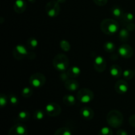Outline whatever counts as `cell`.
Listing matches in <instances>:
<instances>
[{
	"mask_svg": "<svg viewBox=\"0 0 135 135\" xmlns=\"http://www.w3.org/2000/svg\"><path fill=\"white\" fill-rule=\"evenodd\" d=\"M100 29L106 35L112 36L119 30V25L116 20L112 18H105L100 23Z\"/></svg>",
	"mask_w": 135,
	"mask_h": 135,
	"instance_id": "1",
	"label": "cell"
},
{
	"mask_svg": "<svg viewBox=\"0 0 135 135\" xmlns=\"http://www.w3.org/2000/svg\"><path fill=\"white\" fill-rule=\"evenodd\" d=\"M108 124L113 128H119L123 123V115L120 111L117 109L111 110L106 117Z\"/></svg>",
	"mask_w": 135,
	"mask_h": 135,
	"instance_id": "2",
	"label": "cell"
},
{
	"mask_svg": "<svg viewBox=\"0 0 135 135\" xmlns=\"http://www.w3.org/2000/svg\"><path fill=\"white\" fill-rule=\"evenodd\" d=\"M54 67L59 73L66 71L69 68V60L66 55L63 54H58L53 59Z\"/></svg>",
	"mask_w": 135,
	"mask_h": 135,
	"instance_id": "3",
	"label": "cell"
},
{
	"mask_svg": "<svg viewBox=\"0 0 135 135\" xmlns=\"http://www.w3.org/2000/svg\"><path fill=\"white\" fill-rule=\"evenodd\" d=\"M94 98V92L88 88H81L76 94V98L81 104H88L93 100Z\"/></svg>",
	"mask_w": 135,
	"mask_h": 135,
	"instance_id": "4",
	"label": "cell"
},
{
	"mask_svg": "<svg viewBox=\"0 0 135 135\" xmlns=\"http://www.w3.org/2000/svg\"><path fill=\"white\" fill-rule=\"evenodd\" d=\"M46 76L41 73H35L30 76L29 83L33 88H40L45 84Z\"/></svg>",
	"mask_w": 135,
	"mask_h": 135,
	"instance_id": "5",
	"label": "cell"
},
{
	"mask_svg": "<svg viewBox=\"0 0 135 135\" xmlns=\"http://www.w3.org/2000/svg\"><path fill=\"white\" fill-rule=\"evenodd\" d=\"M61 7L59 5V3L57 1H50L46 5V12L47 16L51 18L57 17L60 13Z\"/></svg>",
	"mask_w": 135,
	"mask_h": 135,
	"instance_id": "6",
	"label": "cell"
},
{
	"mask_svg": "<svg viewBox=\"0 0 135 135\" xmlns=\"http://www.w3.org/2000/svg\"><path fill=\"white\" fill-rule=\"evenodd\" d=\"M29 52L27 48L22 44H18L14 47L13 51V55L15 59L17 60H21L24 58L27 57Z\"/></svg>",
	"mask_w": 135,
	"mask_h": 135,
	"instance_id": "7",
	"label": "cell"
},
{
	"mask_svg": "<svg viewBox=\"0 0 135 135\" xmlns=\"http://www.w3.org/2000/svg\"><path fill=\"white\" fill-rule=\"evenodd\" d=\"M46 114L50 117H57L59 115L61 112V108L58 104L55 102L49 103L45 108Z\"/></svg>",
	"mask_w": 135,
	"mask_h": 135,
	"instance_id": "8",
	"label": "cell"
},
{
	"mask_svg": "<svg viewBox=\"0 0 135 135\" xmlns=\"http://www.w3.org/2000/svg\"><path fill=\"white\" fill-rule=\"evenodd\" d=\"M8 135H28L27 128L23 124L18 123L9 129Z\"/></svg>",
	"mask_w": 135,
	"mask_h": 135,
	"instance_id": "9",
	"label": "cell"
},
{
	"mask_svg": "<svg viewBox=\"0 0 135 135\" xmlns=\"http://www.w3.org/2000/svg\"><path fill=\"white\" fill-rule=\"evenodd\" d=\"M119 55L123 58L125 59H129L133 56L134 54L133 49L130 45L129 44H123L119 47L118 49Z\"/></svg>",
	"mask_w": 135,
	"mask_h": 135,
	"instance_id": "10",
	"label": "cell"
},
{
	"mask_svg": "<svg viewBox=\"0 0 135 135\" xmlns=\"http://www.w3.org/2000/svg\"><path fill=\"white\" fill-rule=\"evenodd\" d=\"M106 61L102 55H98L94 60V69L98 73H102L106 69Z\"/></svg>",
	"mask_w": 135,
	"mask_h": 135,
	"instance_id": "11",
	"label": "cell"
},
{
	"mask_svg": "<svg viewBox=\"0 0 135 135\" xmlns=\"http://www.w3.org/2000/svg\"><path fill=\"white\" fill-rule=\"evenodd\" d=\"M115 90L119 94H125L129 90V84L125 79L119 80L115 84Z\"/></svg>",
	"mask_w": 135,
	"mask_h": 135,
	"instance_id": "12",
	"label": "cell"
},
{
	"mask_svg": "<svg viewBox=\"0 0 135 135\" xmlns=\"http://www.w3.org/2000/svg\"><path fill=\"white\" fill-rule=\"evenodd\" d=\"M65 88L67 90L70 91V92H75V91L77 90L79 88L80 84L77 80H75L73 79H69L65 82L64 83Z\"/></svg>",
	"mask_w": 135,
	"mask_h": 135,
	"instance_id": "13",
	"label": "cell"
},
{
	"mask_svg": "<svg viewBox=\"0 0 135 135\" xmlns=\"http://www.w3.org/2000/svg\"><path fill=\"white\" fill-rule=\"evenodd\" d=\"M80 116L84 119L90 121V120H92L94 118V112L93 109L92 108H89V107H84V108L80 109Z\"/></svg>",
	"mask_w": 135,
	"mask_h": 135,
	"instance_id": "14",
	"label": "cell"
},
{
	"mask_svg": "<svg viewBox=\"0 0 135 135\" xmlns=\"http://www.w3.org/2000/svg\"><path fill=\"white\" fill-rule=\"evenodd\" d=\"M14 11L18 14L24 13L26 9V3L25 0H16L13 6Z\"/></svg>",
	"mask_w": 135,
	"mask_h": 135,
	"instance_id": "15",
	"label": "cell"
},
{
	"mask_svg": "<svg viewBox=\"0 0 135 135\" xmlns=\"http://www.w3.org/2000/svg\"><path fill=\"white\" fill-rule=\"evenodd\" d=\"M122 68L118 65H113L109 69V73L111 76L115 79H118L121 77L123 75Z\"/></svg>",
	"mask_w": 135,
	"mask_h": 135,
	"instance_id": "16",
	"label": "cell"
},
{
	"mask_svg": "<svg viewBox=\"0 0 135 135\" xmlns=\"http://www.w3.org/2000/svg\"><path fill=\"white\" fill-rule=\"evenodd\" d=\"M111 13H112V15L115 17V18H117V19H121L123 17V15L124 14V12L123 9L120 7L119 6L117 5H115L111 9Z\"/></svg>",
	"mask_w": 135,
	"mask_h": 135,
	"instance_id": "17",
	"label": "cell"
},
{
	"mask_svg": "<svg viewBox=\"0 0 135 135\" xmlns=\"http://www.w3.org/2000/svg\"><path fill=\"white\" fill-rule=\"evenodd\" d=\"M76 100L75 96L72 94H66L63 96V102L66 105L68 106H72L76 104Z\"/></svg>",
	"mask_w": 135,
	"mask_h": 135,
	"instance_id": "18",
	"label": "cell"
},
{
	"mask_svg": "<svg viewBox=\"0 0 135 135\" xmlns=\"http://www.w3.org/2000/svg\"><path fill=\"white\" fill-rule=\"evenodd\" d=\"M67 72L71 78H76L80 75L81 70H80V67L78 66H72L68 69Z\"/></svg>",
	"mask_w": 135,
	"mask_h": 135,
	"instance_id": "19",
	"label": "cell"
},
{
	"mask_svg": "<svg viewBox=\"0 0 135 135\" xmlns=\"http://www.w3.org/2000/svg\"><path fill=\"white\" fill-rule=\"evenodd\" d=\"M30 117V114L27 111H21L18 113L17 121L18 122H25L28 121Z\"/></svg>",
	"mask_w": 135,
	"mask_h": 135,
	"instance_id": "20",
	"label": "cell"
},
{
	"mask_svg": "<svg viewBox=\"0 0 135 135\" xmlns=\"http://www.w3.org/2000/svg\"><path fill=\"white\" fill-rule=\"evenodd\" d=\"M130 32L125 28H122L119 30V40L122 42H127L130 37Z\"/></svg>",
	"mask_w": 135,
	"mask_h": 135,
	"instance_id": "21",
	"label": "cell"
},
{
	"mask_svg": "<svg viewBox=\"0 0 135 135\" xmlns=\"http://www.w3.org/2000/svg\"><path fill=\"white\" fill-rule=\"evenodd\" d=\"M54 135H73V133L69 128L63 127L58 129Z\"/></svg>",
	"mask_w": 135,
	"mask_h": 135,
	"instance_id": "22",
	"label": "cell"
},
{
	"mask_svg": "<svg viewBox=\"0 0 135 135\" xmlns=\"http://www.w3.org/2000/svg\"><path fill=\"white\" fill-rule=\"evenodd\" d=\"M104 49L105 51L108 53H112L115 51L116 46L113 42H106L104 45Z\"/></svg>",
	"mask_w": 135,
	"mask_h": 135,
	"instance_id": "23",
	"label": "cell"
},
{
	"mask_svg": "<svg viewBox=\"0 0 135 135\" xmlns=\"http://www.w3.org/2000/svg\"><path fill=\"white\" fill-rule=\"evenodd\" d=\"M121 19L123 21L126 23H129V22H132L134 19V15L130 12H127V13H124Z\"/></svg>",
	"mask_w": 135,
	"mask_h": 135,
	"instance_id": "24",
	"label": "cell"
},
{
	"mask_svg": "<svg viewBox=\"0 0 135 135\" xmlns=\"http://www.w3.org/2000/svg\"><path fill=\"white\" fill-rule=\"evenodd\" d=\"M26 44H27V46L29 48L33 50V49H35L36 47H37L38 45V41L36 38H34V37H31L27 40Z\"/></svg>",
	"mask_w": 135,
	"mask_h": 135,
	"instance_id": "25",
	"label": "cell"
},
{
	"mask_svg": "<svg viewBox=\"0 0 135 135\" xmlns=\"http://www.w3.org/2000/svg\"><path fill=\"white\" fill-rule=\"evenodd\" d=\"M32 94L33 90L30 87H24L21 90V95L26 98H28Z\"/></svg>",
	"mask_w": 135,
	"mask_h": 135,
	"instance_id": "26",
	"label": "cell"
},
{
	"mask_svg": "<svg viewBox=\"0 0 135 135\" xmlns=\"http://www.w3.org/2000/svg\"><path fill=\"white\" fill-rule=\"evenodd\" d=\"M135 75V73L131 69H127L125 70L123 73V77L124 78L125 80H131L133 77H134Z\"/></svg>",
	"mask_w": 135,
	"mask_h": 135,
	"instance_id": "27",
	"label": "cell"
},
{
	"mask_svg": "<svg viewBox=\"0 0 135 135\" xmlns=\"http://www.w3.org/2000/svg\"><path fill=\"white\" fill-rule=\"evenodd\" d=\"M45 113L44 112L43 110L42 109H37L34 112V115H33V117L35 120L37 121H41V120L43 119L44 118Z\"/></svg>",
	"mask_w": 135,
	"mask_h": 135,
	"instance_id": "28",
	"label": "cell"
},
{
	"mask_svg": "<svg viewBox=\"0 0 135 135\" xmlns=\"http://www.w3.org/2000/svg\"><path fill=\"white\" fill-rule=\"evenodd\" d=\"M59 46L62 50L64 51H69L71 49V44L69 42L66 40H62L59 42Z\"/></svg>",
	"mask_w": 135,
	"mask_h": 135,
	"instance_id": "29",
	"label": "cell"
},
{
	"mask_svg": "<svg viewBox=\"0 0 135 135\" xmlns=\"http://www.w3.org/2000/svg\"><path fill=\"white\" fill-rule=\"evenodd\" d=\"M113 131L109 127H103L100 129L98 135H113Z\"/></svg>",
	"mask_w": 135,
	"mask_h": 135,
	"instance_id": "30",
	"label": "cell"
},
{
	"mask_svg": "<svg viewBox=\"0 0 135 135\" xmlns=\"http://www.w3.org/2000/svg\"><path fill=\"white\" fill-rule=\"evenodd\" d=\"M9 98V101L10 102V104H11L13 106H15V105H17L18 104V102H19V100H18V97L15 95L13 94H11L8 97Z\"/></svg>",
	"mask_w": 135,
	"mask_h": 135,
	"instance_id": "31",
	"label": "cell"
},
{
	"mask_svg": "<svg viewBox=\"0 0 135 135\" xmlns=\"http://www.w3.org/2000/svg\"><path fill=\"white\" fill-rule=\"evenodd\" d=\"M8 100H9V98H7V96L4 94L3 93H1V96H0V106L1 108L6 106Z\"/></svg>",
	"mask_w": 135,
	"mask_h": 135,
	"instance_id": "32",
	"label": "cell"
},
{
	"mask_svg": "<svg viewBox=\"0 0 135 135\" xmlns=\"http://www.w3.org/2000/svg\"><path fill=\"white\" fill-rule=\"evenodd\" d=\"M70 77L69 75L68 72L67 71H64V72H61L59 74V79H60L61 81L65 82L67 81L68 79H69V78Z\"/></svg>",
	"mask_w": 135,
	"mask_h": 135,
	"instance_id": "33",
	"label": "cell"
},
{
	"mask_svg": "<svg viewBox=\"0 0 135 135\" xmlns=\"http://www.w3.org/2000/svg\"><path fill=\"white\" fill-rule=\"evenodd\" d=\"M108 0H93L94 3L98 6H104L107 4Z\"/></svg>",
	"mask_w": 135,
	"mask_h": 135,
	"instance_id": "34",
	"label": "cell"
},
{
	"mask_svg": "<svg viewBox=\"0 0 135 135\" xmlns=\"http://www.w3.org/2000/svg\"><path fill=\"white\" fill-rule=\"evenodd\" d=\"M126 28L129 30V32H133L134 31L135 29V24L132 22H129V23H127L126 26Z\"/></svg>",
	"mask_w": 135,
	"mask_h": 135,
	"instance_id": "35",
	"label": "cell"
},
{
	"mask_svg": "<svg viewBox=\"0 0 135 135\" xmlns=\"http://www.w3.org/2000/svg\"><path fill=\"white\" fill-rule=\"evenodd\" d=\"M129 124L131 125L133 127L135 128V115H132L131 116H130L129 119Z\"/></svg>",
	"mask_w": 135,
	"mask_h": 135,
	"instance_id": "36",
	"label": "cell"
},
{
	"mask_svg": "<svg viewBox=\"0 0 135 135\" xmlns=\"http://www.w3.org/2000/svg\"><path fill=\"white\" fill-rule=\"evenodd\" d=\"M117 135H129V134L124 129H119L117 131Z\"/></svg>",
	"mask_w": 135,
	"mask_h": 135,
	"instance_id": "37",
	"label": "cell"
},
{
	"mask_svg": "<svg viewBox=\"0 0 135 135\" xmlns=\"http://www.w3.org/2000/svg\"><path fill=\"white\" fill-rule=\"evenodd\" d=\"M36 57V54L34 52H29L27 58L30 59H34Z\"/></svg>",
	"mask_w": 135,
	"mask_h": 135,
	"instance_id": "38",
	"label": "cell"
},
{
	"mask_svg": "<svg viewBox=\"0 0 135 135\" xmlns=\"http://www.w3.org/2000/svg\"><path fill=\"white\" fill-rule=\"evenodd\" d=\"M58 3H65L66 1V0H56Z\"/></svg>",
	"mask_w": 135,
	"mask_h": 135,
	"instance_id": "39",
	"label": "cell"
},
{
	"mask_svg": "<svg viewBox=\"0 0 135 135\" xmlns=\"http://www.w3.org/2000/svg\"><path fill=\"white\" fill-rule=\"evenodd\" d=\"M28 1L30 3H33L35 2L36 0H28Z\"/></svg>",
	"mask_w": 135,
	"mask_h": 135,
	"instance_id": "40",
	"label": "cell"
}]
</instances>
